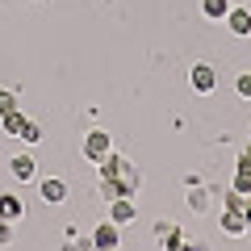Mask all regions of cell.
Instances as JSON below:
<instances>
[{
  "label": "cell",
  "instance_id": "cell-21",
  "mask_svg": "<svg viewBox=\"0 0 251 251\" xmlns=\"http://www.w3.org/2000/svg\"><path fill=\"white\" fill-rule=\"evenodd\" d=\"M113 251H122V247H113Z\"/></svg>",
  "mask_w": 251,
  "mask_h": 251
},
{
  "label": "cell",
  "instance_id": "cell-15",
  "mask_svg": "<svg viewBox=\"0 0 251 251\" xmlns=\"http://www.w3.org/2000/svg\"><path fill=\"white\" fill-rule=\"evenodd\" d=\"M13 109H21V100L13 97L9 88H0V117H4V113H13Z\"/></svg>",
  "mask_w": 251,
  "mask_h": 251
},
{
  "label": "cell",
  "instance_id": "cell-14",
  "mask_svg": "<svg viewBox=\"0 0 251 251\" xmlns=\"http://www.w3.org/2000/svg\"><path fill=\"white\" fill-rule=\"evenodd\" d=\"M21 138H25V147L42 143V126H38V122H29V117H25V126H21Z\"/></svg>",
  "mask_w": 251,
  "mask_h": 251
},
{
  "label": "cell",
  "instance_id": "cell-4",
  "mask_svg": "<svg viewBox=\"0 0 251 251\" xmlns=\"http://www.w3.org/2000/svg\"><path fill=\"white\" fill-rule=\"evenodd\" d=\"M88 239H92L97 251H113V247H122V226H117V222H100Z\"/></svg>",
  "mask_w": 251,
  "mask_h": 251
},
{
  "label": "cell",
  "instance_id": "cell-6",
  "mask_svg": "<svg viewBox=\"0 0 251 251\" xmlns=\"http://www.w3.org/2000/svg\"><path fill=\"white\" fill-rule=\"evenodd\" d=\"M9 172H13L17 184H29V180L38 176V163H34V155H29V151H21V155H13V159H9Z\"/></svg>",
  "mask_w": 251,
  "mask_h": 251
},
{
  "label": "cell",
  "instance_id": "cell-20",
  "mask_svg": "<svg viewBox=\"0 0 251 251\" xmlns=\"http://www.w3.org/2000/svg\"><path fill=\"white\" fill-rule=\"evenodd\" d=\"M239 209H243V218H247V230H251V201H243Z\"/></svg>",
  "mask_w": 251,
  "mask_h": 251
},
{
  "label": "cell",
  "instance_id": "cell-12",
  "mask_svg": "<svg viewBox=\"0 0 251 251\" xmlns=\"http://www.w3.org/2000/svg\"><path fill=\"white\" fill-rule=\"evenodd\" d=\"M0 126H4V134L17 138V134H21V126H25V113H21V109H13V113H4V122H0Z\"/></svg>",
  "mask_w": 251,
  "mask_h": 251
},
{
  "label": "cell",
  "instance_id": "cell-9",
  "mask_svg": "<svg viewBox=\"0 0 251 251\" xmlns=\"http://www.w3.org/2000/svg\"><path fill=\"white\" fill-rule=\"evenodd\" d=\"M38 193H42V201H46V205H63V201H67V180L46 176L42 184H38Z\"/></svg>",
  "mask_w": 251,
  "mask_h": 251
},
{
  "label": "cell",
  "instance_id": "cell-1",
  "mask_svg": "<svg viewBox=\"0 0 251 251\" xmlns=\"http://www.w3.org/2000/svg\"><path fill=\"white\" fill-rule=\"evenodd\" d=\"M100 193H105L109 201H113V197H134V193H138V172H134V163L126 159L109 180H100Z\"/></svg>",
  "mask_w": 251,
  "mask_h": 251
},
{
  "label": "cell",
  "instance_id": "cell-19",
  "mask_svg": "<svg viewBox=\"0 0 251 251\" xmlns=\"http://www.w3.org/2000/svg\"><path fill=\"white\" fill-rule=\"evenodd\" d=\"M239 168H251V147H247V151L239 155Z\"/></svg>",
  "mask_w": 251,
  "mask_h": 251
},
{
  "label": "cell",
  "instance_id": "cell-2",
  "mask_svg": "<svg viewBox=\"0 0 251 251\" xmlns=\"http://www.w3.org/2000/svg\"><path fill=\"white\" fill-rule=\"evenodd\" d=\"M109 155H113V138H109L105 130H88V134H84V159L100 163V159H109Z\"/></svg>",
  "mask_w": 251,
  "mask_h": 251
},
{
  "label": "cell",
  "instance_id": "cell-10",
  "mask_svg": "<svg viewBox=\"0 0 251 251\" xmlns=\"http://www.w3.org/2000/svg\"><path fill=\"white\" fill-rule=\"evenodd\" d=\"M109 222H117V226L134 222V197H113L109 201Z\"/></svg>",
  "mask_w": 251,
  "mask_h": 251
},
{
  "label": "cell",
  "instance_id": "cell-16",
  "mask_svg": "<svg viewBox=\"0 0 251 251\" xmlns=\"http://www.w3.org/2000/svg\"><path fill=\"white\" fill-rule=\"evenodd\" d=\"M234 92H239L243 100H251V72H243L239 80H234Z\"/></svg>",
  "mask_w": 251,
  "mask_h": 251
},
{
  "label": "cell",
  "instance_id": "cell-13",
  "mask_svg": "<svg viewBox=\"0 0 251 251\" xmlns=\"http://www.w3.org/2000/svg\"><path fill=\"white\" fill-rule=\"evenodd\" d=\"M234 193H239V197H251V168H239V172H234Z\"/></svg>",
  "mask_w": 251,
  "mask_h": 251
},
{
  "label": "cell",
  "instance_id": "cell-18",
  "mask_svg": "<svg viewBox=\"0 0 251 251\" xmlns=\"http://www.w3.org/2000/svg\"><path fill=\"white\" fill-rule=\"evenodd\" d=\"M13 243V222H0V247H9Z\"/></svg>",
  "mask_w": 251,
  "mask_h": 251
},
{
  "label": "cell",
  "instance_id": "cell-7",
  "mask_svg": "<svg viewBox=\"0 0 251 251\" xmlns=\"http://www.w3.org/2000/svg\"><path fill=\"white\" fill-rule=\"evenodd\" d=\"M21 218H25V201H21L17 193H0V222H13V226H17Z\"/></svg>",
  "mask_w": 251,
  "mask_h": 251
},
{
  "label": "cell",
  "instance_id": "cell-3",
  "mask_svg": "<svg viewBox=\"0 0 251 251\" xmlns=\"http://www.w3.org/2000/svg\"><path fill=\"white\" fill-rule=\"evenodd\" d=\"M188 88L197 92V97H209V92L218 88V72L209 63H193V67H188Z\"/></svg>",
  "mask_w": 251,
  "mask_h": 251
},
{
  "label": "cell",
  "instance_id": "cell-11",
  "mask_svg": "<svg viewBox=\"0 0 251 251\" xmlns=\"http://www.w3.org/2000/svg\"><path fill=\"white\" fill-rule=\"evenodd\" d=\"M226 13H230V0H201V17L226 21Z\"/></svg>",
  "mask_w": 251,
  "mask_h": 251
},
{
  "label": "cell",
  "instance_id": "cell-5",
  "mask_svg": "<svg viewBox=\"0 0 251 251\" xmlns=\"http://www.w3.org/2000/svg\"><path fill=\"white\" fill-rule=\"evenodd\" d=\"M218 222H222V234H230V239H243V234H251V230H247V218H243V209H239V205H226Z\"/></svg>",
  "mask_w": 251,
  "mask_h": 251
},
{
  "label": "cell",
  "instance_id": "cell-8",
  "mask_svg": "<svg viewBox=\"0 0 251 251\" xmlns=\"http://www.w3.org/2000/svg\"><path fill=\"white\" fill-rule=\"evenodd\" d=\"M226 29H230L234 38H251V9H234L230 4V13H226Z\"/></svg>",
  "mask_w": 251,
  "mask_h": 251
},
{
  "label": "cell",
  "instance_id": "cell-17",
  "mask_svg": "<svg viewBox=\"0 0 251 251\" xmlns=\"http://www.w3.org/2000/svg\"><path fill=\"white\" fill-rule=\"evenodd\" d=\"M63 251H97V247H92V239H75V234H72Z\"/></svg>",
  "mask_w": 251,
  "mask_h": 251
}]
</instances>
